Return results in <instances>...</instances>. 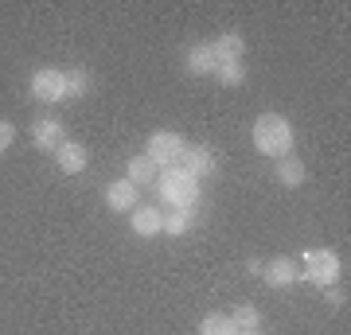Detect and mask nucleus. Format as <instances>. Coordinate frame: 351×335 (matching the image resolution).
<instances>
[{
    "label": "nucleus",
    "mask_w": 351,
    "mask_h": 335,
    "mask_svg": "<svg viewBox=\"0 0 351 335\" xmlns=\"http://www.w3.org/2000/svg\"><path fill=\"white\" fill-rule=\"evenodd\" d=\"M215 78H219V86L234 90V86H242V82H246V66H242V62H219Z\"/></svg>",
    "instance_id": "nucleus-19"
},
{
    "label": "nucleus",
    "mask_w": 351,
    "mask_h": 335,
    "mask_svg": "<svg viewBox=\"0 0 351 335\" xmlns=\"http://www.w3.org/2000/svg\"><path fill=\"white\" fill-rule=\"evenodd\" d=\"M230 320H234L239 332H258L262 327V312L254 308V304H239V308L230 312Z\"/></svg>",
    "instance_id": "nucleus-18"
},
{
    "label": "nucleus",
    "mask_w": 351,
    "mask_h": 335,
    "mask_svg": "<svg viewBox=\"0 0 351 335\" xmlns=\"http://www.w3.org/2000/svg\"><path fill=\"white\" fill-rule=\"evenodd\" d=\"M339 277H343V261H339L336 249H308L301 261V281L316 288H332L339 285Z\"/></svg>",
    "instance_id": "nucleus-3"
},
{
    "label": "nucleus",
    "mask_w": 351,
    "mask_h": 335,
    "mask_svg": "<svg viewBox=\"0 0 351 335\" xmlns=\"http://www.w3.org/2000/svg\"><path fill=\"white\" fill-rule=\"evenodd\" d=\"M129 226H133L137 238H156V234H164V211L156 203L137 207V211H129Z\"/></svg>",
    "instance_id": "nucleus-9"
},
{
    "label": "nucleus",
    "mask_w": 351,
    "mask_h": 335,
    "mask_svg": "<svg viewBox=\"0 0 351 335\" xmlns=\"http://www.w3.org/2000/svg\"><path fill=\"white\" fill-rule=\"evenodd\" d=\"M262 281L269 288H289V285L301 281V265H297L293 258H274V261L262 265Z\"/></svg>",
    "instance_id": "nucleus-8"
},
{
    "label": "nucleus",
    "mask_w": 351,
    "mask_h": 335,
    "mask_svg": "<svg viewBox=\"0 0 351 335\" xmlns=\"http://www.w3.org/2000/svg\"><path fill=\"white\" fill-rule=\"evenodd\" d=\"M239 335H262V332H239Z\"/></svg>",
    "instance_id": "nucleus-23"
},
{
    "label": "nucleus",
    "mask_w": 351,
    "mask_h": 335,
    "mask_svg": "<svg viewBox=\"0 0 351 335\" xmlns=\"http://www.w3.org/2000/svg\"><path fill=\"white\" fill-rule=\"evenodd\" d=\"M106 207H110V211H117V214L137 211V207H141L137 184H129V179H113V184L106 187Z\"/></svg>",
    "instance_id": "nucleus-10"
},
{
    "label": "nucleus",
    "mask_w": 351,
    "mask_h": 335,
    "mask_svg": "<svg viewBox=\"0 0 351 335\" xmlns=\"http://www.w3.org/2000/svg\"><path fill=\"white\" fill-rule=\"evenodd\" d=\"M180 168L188 175H195V179H207V175L219 172V160H215V152L207 145H188L184 156H180Z\"/></svg>",
    "instance_id": "nucleus-7"
},
{
    "label": "nucleus",
    "mask_w": 351,
    "mask_h": 335,
    "mask_svg": "<svg viewBox=\"0 0 351 335\" xmlns=\"http://www.w3.org/2000/svg\"><path fill=\"white\" fill-rule=\"evenodd\" d=\"M16 140V125L12 121H0V152H8Z\"/></svg>",
    "instance_id": "nucleus-21"
},
{
    "label": "nucleus",
    "mask_w": 351,
    "mask_h": 335,
    "mask_svg": "<svg viewBox=\"0 0 351 335\" xmlns=\"http://www.w3.org/2000/svg\"><path fill=\"white\" fill-rule=\"evenodd\" d=\"M32 98L43 101V106L66 101V71H59V66H39L36 75H32Z\"/></svg>",
    "instance_id": "nucleus-5"
},
{
    "label": "nucleus",
    "mask_w": 351,
    "mask_h": 335,
    "mask_svg": "<svg viewBox=\"0 0 351 335\" xmlns=\"http://www.w3.org/2000/svg\"><path fill=\"white\" fill-rule=\"evenodd\" d=\"M55 164H59V172H63V175L86 172V149H82L78 140H66L63 149L55 152Z\"/></svg>",
    "instance_id": "nucleus-13"
},
{
    "label": "nucleus",
    "mask_w": 351,
    "mask_h": 335,
    "mask_svg": "<svg viewBox=\"0 0 351 335\" xmlns=\"http://www.w3.org/2000/svg\"><path fill=\"white\" fill-rule=\"evenodd\" d=\"M215 55H219V62H242V55H246V39L239 36V32H223L219 39H211Z\"/></svg>",
    "instance_id": "nucleus-14"
},
{
    "label": "nucleus",
    "mask_w": 351,
    "mask_h": 335,
    "mask_svg": "<svg viewBox=\"0 0 351 335\" xmlns=\"http://www.w3.org/2000/svg\"><path fill=\"white\" fill-rule=\"evenodd\" d=\"M195 223V211H164V234L172 238H184Z\"/></svg>",
    "instance_id": "nucleus-17"
},
{
    "label": "nucleus",
    "mask_w": 351,
    "mask_h": 335,
    "mask_svg": "<svg viewBox=\"0 0 351 335\" xmlns=\"http://www.w3.org/2000/svg\"><path fill=\"white\" fill-rule=\"evenodd\" d=\"M156 175H160V168L141 152V156H133V160L125 164V179L129 184H137V187H145V184H156Z\"/></svg>",
    "instance_id": "nucleus-15"
},
{
    "label": "nucleus",
    "mask_w": 351,
    "mask_h": 335,
    "mask_svg": "<svg viewBox=\"0 0 351 335\" xmlns=\"http://www.w3.org/2000/svg\"><path fill=\"white\" fill-rule=\"evenodd\" d=\"M199 335H239V327L226 312H207L199 320Z\"/></svg>",
    "instance_id": "nucleus-16"
},
{
    "label": "nucleus",
    "mask_w": 351,
    "mask_h": 335,
    "mask_svg": "<svg viewBox=\"0 0 351 335\" xmlns=\"http://www.w3.org/2000/svg\"><path fill=\"white\" fill-rule=\"evenodd\" d=\"M184 66H188V75H215L219 71V55H215L211 43H195V47L184 51Z\"/></svg>",
    "instance_id": "nucleus-11"
},
{
    "label": "nucleus",
    "mask_w": 351,
    "mask_h": 335,
    "mask_svg": "<svg viewBox=\"0 0 351 335\" xmlns=\"http://www.w3.org/2000/svg\"><path fill=\"white\" fill-rule=\"evenodd\" d=\"M184 149H188V140L180 137V133H172V129H156V133L149 137V145H145V156H149L156 168H172V164H180Z\"/></svg>",
    "instance_id": "nucleus-4"
},
{
    "label": "nucleus",
    "mask_w": 351,
    "mask_h": 335,
    "mask_svg": "<svg viewBox=\"0 0 351 335\" xmlns=\"http://www.w3.org/2000/svg\"><path fill=\"white\" fill-rule=\"evenodd\" d=\"M274 179L293 191V187H301L304 179H308V168H304V160H297V156H281L277 168H274Z\"/></svg>",
    "instance_id": "nucleus-12"
},
{
    "label": "nucleus",
    "mask_w": 351,
    "mask_h": 335,
    "mask_svg": "<svg viewBox=\"0 0 351 335\" xmlns=\"http://www.w3.org/2000/svg\"><path fill=\"white\" fill-rule=\"evenodd\" d=\"M156 195L168 211H195V203H199V179L188 175L180 164L172 168H160L156 175Z\"/></svg>",
    "instance_id": "nucleus-1"
},
{
    "label": "nucleus",
    "mask_w": 351,
    "mask_h": 335,
    "mask_svg": "<svg viewBox=\"0 0 351 335\" xmlns=\"http://www.w3.org/2000/svg\"><path fill=\"white\" fill-rule=\"evenodd\" d=\"M324 293H328V304H332V308H343V304H348V293H343L339 285L324 288Z\"/></svg>",
    "instance_id": "nucleus-22"
},
{
    "label": "nucleus",
    "mask_w": 351,
    "mask_h": 335,
    "mask_svg": "<svg viewBox=\"0 0 351 335\" xmlns=\"http://www.w3.org/2000/svg\"><path fill=\"white\" fill-rule=\"evenodd\" d=\"M90 94V75L86 71H66V98H86Z\"/></svg>",
    "instance_id": "nucleus-20"
},
{
    "label": "nucleus",
    "mask_w": 351,
    "mask_h": 335,
    "mask_svg": "<svg viewBox=\"0 0 351 335\" xmlns=\"http://www.w3.org/2000/svg\"><path fill=\"white\" fill-rule=\"evenodd\" d=\"M32 140H36V149H43V152L55 156V152L63 149L71 137H66V129H63L59 117H39V121L32 125Z\"/></svg>",
    "instance_id": "nucleus-6"
},
{
    "label": "nucleus",
    "mask_w": 351,
    "mask_h": 335,
    "mask_svg": "<svg viewBox=\"0 0 351 335\" xmlns=\"http://www.w3.org/2000/svg\"><path fill=\"white\" fill-rule=\"evenodd\" d=\"M293 125H289V117H281V113H262L258 121H254V149L262 152V156H269V160H281V156H293Z\"/></svg>",
    "instance_id": "nucleus-2"
}]
</instances>
